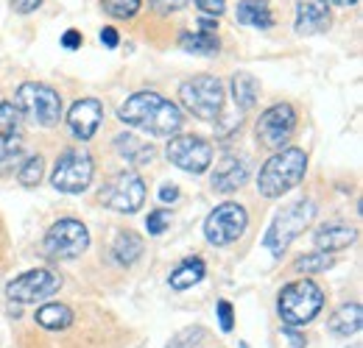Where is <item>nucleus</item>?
I'll return each mask as SVG.
<instances>
[{
    "label": "nucleus",
    "mask_w": 363,
    "mask_h": 348,
    "mask_svg": "<svg viewBox=\"0 0 363 348\" xmlns=\"http://www.w3.org/2000/svg\"><path fill=\"white\" fill-rule=\"evenodd\" d=\"M118 117L121 123L145 131L151 137H174L182 129L179 106L151 89H143L126 98V103H121L118 109Z\"/></svg>",
    "instance_id": "nucleus-1"
},
{
    "label": "nucleus",
    "mask_w": 363,
    "mask_h": 348,
    "mask_svg": "<svg viewBox=\"0 0 363 348\" xmlns=\"http://www.w3.org/2000/svg\"><path fill=\"white\" fill-rule=\"evenodd\" d=\"M305 170H308V153L302 148H279L257 175V192L263 198H282L285 192L299 187Z\"/></svg>",
    "instance_id": "nucleus-2"
},
{
    "label": "nucleus",
    "mask_w": 363,
    "mask_h": 348,
    "mask_svg": "<svg viewBox=\"0 0 363 348\" xmlns=\"http://www.w3.org/2000/svg\"><path fill=\"white\" fill-rule=\"evenodd\" d=\"M324 306V293L316 282L302 279V282H291L279 290L277 298V312L282 318L285 326H305L316 318Z\"/></svg>",
    "instance_id": "nucleus-3"
},
{
    "label": "nucleus",
    "mask_w": 363,
    "mask_h": 348,
    "mask_svg": "<svg viewBox=\"0 0 363 348\" xmlns=\"http://www.w3.org/2000/svg\"><path fill=\"white\" fill-rule=\"evenodd\" d=\"M316 218V204L313 201H308V198H302V201H294V204H288L282 212H277V218L272 220V226H269V231H266V237H263V245L272 251V257H282L285 254V248L313 223Z\"/></svg>",
    "instance_id": "nucleus-4"
},
{
    "label": "nucleus",
    "mask_w": 363,
    "mask_h": 348,
    "mask_svg": "<svg viewBox=\"0 0 363 348\" xmlns=\"http://www.w3.org/2000/svg\"><path fill=\"white\" fill-rule=\"evenodd\" d=\"M14 109L34 126L43 129H53L62 117V98L56 89L48 84H37V81H26L14 95Z\"/></svg>",
    "instance_id": "nucleus-5"
},
{
    "label": "nucleus",
    "mask_w": 363,
    "mask_h": 348,
    "mask_svg": "<svg viewBox=\"0 0 363 348\" xmlns=\"http://www.w3.org/2000/svg\"><path fill=\"white\" fill-rule=\"evenodd\" d=\"M182 106L199 120H218L224 109V84L216 76H196L179 87Z\"/></svg>",
    "instance_id": "nucleus-6"
},
{
    "label": "nucleus",
    "mask_w": 363,
    "mask_h": 348,
    "mask_svg": "<svg viewBox=\"0 0 363 348\" xmlns=\"http://www.w3.org/2000/svg\"><path fill=\"white\" fill-rule=\"evenodd\" d=\"M43 248L50 260H76L90 248V231L82 220L62 218L48 228Z\"/></svg>",
    "instance_id": "nucleus-7"
},
{
    "label": "nucleus",
    "mask_w": 363,
    "mask_h": 348,
    "mask_svg": "<svg viewBox=\"0 0 363 348\" xmlns=\"http://www.w3.org/2000/svg\"><path fill=\"white\" fill-rule=\"evenodd\" d=\"M98 201L118 215H135L145 204V181L132 170H123L101 187Z\"/></svg>",
    "instance_id": "nucleus-8"
},
{
    "label": "nucleus",
    "mask_w": 363,
    "mask_h": 348,
    "mask_svg": "<svg viewBox=\"0 0 363 348\" xmlns=\"http://www.w3.org/2000/svg\"><path fill=\"white\" fill-rule=\"evenodd\" d=\"M59 290H62V276L48 267L26 270L6 284V296L17 304H40V301L53 298Z\"/></svg>",
    "instance_id": "nucleus-9"
},
{
    "label": "nucleus",
    "mask_w": 363,
    "mask_h": 348,
    "mask_svg": "<svg viewBox=\"0 0 363 348\" xmlns=\"http://www.w3.org/2000/svg\"><path fill=\"white\" fill-rule=\"evenodd\" d=\"M246 226H249L246 209H243L240 204H232V201H229V204L216 207V209L207 215V220H204V237H207V243L216 245V248L232 245V243H238V240L243 237Z\"/></svg>",
    "instance_id": "nucleus-10"
},
{
    "label": "nucleus",
    "mask_w": 363,
    "mask_h": 348,
    "mask_svg": "<svg viewBox=\"0 0 363 348\" xmlns=\"http://www.w3.org/2000/svg\"><path fill=\"white\" fill-rule=\"evenodd\" d=\"M92 173H95V165H92V156L87 151H65L53 168L50 181L59 192L79 195L90 187Z\"/></svg>",
    "instance_id": "nucleus-11"
},
{
    "label": "nucleus",
    "mask_w": 363,
    "mask_h": 348,
    "mask_svg": "<svg viewBox=\"0 0 363 348\" xmlns=\"http://www.w3.org/2000/svg\"><path fill=\"white\" fill-rule=\"evenodd\" d=\"M165 156L184 173H204L213 165V145L193 134H174L165 148Z\"/></svg>",
    "instance_id": "nucleus-12"
},
{
    "label": "nucleus",
    "mask_w": 363,
    "mask_h": 348,
    "mask_svg": "<svg viewBox=\"0 0 363 348\" xmlns=\"http://www.w3.org/2000/svg\"><path fill=\"white\" fill-rule=\"evenodd\" d=\"M296 131V109L291 103H274L257 120V142L263 148L279 151Z\"/></svg>",
    "instance_id": "nucleus-13"
},
{
    "label": "nucleus",
    "mask_w": 363,
    "mask_h": 348,
    "mask_svg": "<svg viewBox=\"0 0 363 348\" xmlns=\"http://www.w3.org/2000/svg\"><path fill=\"white\" fill-rule=\"evenodd\" d=\"M101 123H104V106H101V100H95V98L76 100V103L70 106V112H67V126H70V131H73L82 142L92 139L95 131L101 129Z\"/></svg>",
    "instance_id": "nucleus-14"
},
{
    "label": "nucleus",
    "mask_w": 363,
    "mask_h": 348,
    "mask_svg": "<svg viewBox=\"0 0 363 348\" xmlns=\"http://www.w3.org/2000/svg\"><path fill=\"white\" fill-rule=\"evenodd\" d=\"M333 14L327 0H296V34L299 37H313L330 31Z\"/></svg>",
    "instance_id": "nucleus-15"
},
{
    "label": "nucleus",
    "mask_w": 363,
    "mask_h": 348,
    "mask_svg": "<svg viewBox=\"0 0 363 348\" xmlns=\"http://www.w3.org/2000/svg\"><path fill=\"white\" fill-rule=\"evenodd\" d=\"M249 178V162L243 156H224L216 162V170H213V190L218 192H235L243 187V181Z\"/></svg>",
    "instance_id": "nucleus-16"
},
{
    "label": "nucleus",
    "mask_w": 363,
    "mask_h": 348,
    "mask_svg": "<svg viewBox=\"0 0 363 348\" xmlns=\"http://www.w3.org/2000/svg\"><path fill=\"white\" fill-rule=\"evenodd\" d=\"M355 240H358V228L355 226H344V223H327V226H321L316 234H313L316 251H324V254L344 251Z\"/></svg>",
    "instance_id": "nucleus-17"
},
{
    "label": "nucleus",
    "mask_w": 363,
    "mask_h": 348,
    "mask_svg": "<svg viewBox=\"0 0 363 348\" xmlns=\"http://www.w3.org/2000/svg\"><path fill=\"white\" fill-rule=\"evenodd\" d=\"M363 326V309L361 304H344L335 309V315L330 318V323H327V329H330V335H335V337H352V335H358Z\"/></svg>",
    "instance_id": "nucleus-18"
},
{
    "label": "nucleus",
    "mask_w": 363,
    "mask_h": 348,
    "mask_svg": "<svg viewBox=\"0 0 363 348\" xmlns=\"http://www.w3.org/2000/svg\"><path fill=\"white\" fill-rule=\"evenodd\" d=\"M235 17H238L240 25H249V28H263L266 31V28L274 25V14L269 0H240Z\"/></svg>",
    "instance_id": "nucleus-19"
},
{
    "label": "nucleus",
    "mask_w": 363,
    "mask_h": 348,
    "mask_svg": "<svg viewBox=\"0 0 363 348\" xmlns=\"http://www.w3.org/2000/svg\"><path fill=\"white\" fill-rule=\"evenodd\" d=\"M115 148H118V153L129 162V165H135V168H140V165H148L151 159H154V145H148V142H143L140 137H135V134H121L118 139H115Z\"/></svg>",
    "instance_id": "nucleus-20"
},
{
    "label": "nucleus",
    "mask_w": 363,
    "mask_h": 348,
    "mask_svg": "<svg viewBox=\"0 0 363 348\" xmlns=\"http://www.w3.org/2000/svg\"><path fill=\"white\" fill-rule=\"evenodd\" d=\"M232 98H235L238 112L255 109V103L260 98V81L252 73H235L232 76Z\"/></svg>",
    "instance_id": "nucleus-21"
},
{
    "label": "nucleus",
    "mask_w": 363,
    "mask_h": 348,
    "mask_svg": "<svg viewBox=\"0 0 363 348\" xmlns=\"http://www.w3.org/2000/svg\"><path fill=\"white\" fill-rule=\"evenodd\" d=\"M143 237L135 234V231H121L115 237V245H112V254H115V262L123 265V267H132L140 257H143Z\"/></svg>",
    "instance_id": "nucleus-22"
},
{
    "label": "nucleus",
    "mask_w": 363,
    "mask_h": 348,
    "mask_svg": "<svg viewBox=\"0 0 363 348\" xmlns=\"http://www.w3.org/2000/svg\"><path fill=\"white\" fill-rule=\"evenodd\" d=\"M204 273H207V265H204V260L193 257V260H184L179 267L171 273L168 284H171L174 290H190L193 284H199V282L204 279Z\"/></svg>",
    "instance_id": "nucleus-23"
},
{
    "label": "nucleus",
    "mask_w": 363,
    "mask_h": 348,
    "mask_svg": "<svg viewBox=\"0 0 363 348\" xmlns=\"http://www.w3.org/2000/svg\"><path fill=\"white\" fill-rule=\"evenodd\" d=\"M73 320H76V315L67 304H45L37 309V323L50 332H62V329L73 326Z\"/></svg>",
    "instance_id": "nucleus-24"
},
{
    "label": "nucleus",
    "mask_w": 363,
    "mask_h": 348,
    "mask_svg": "<svg viewBox=\"0 0 363 348\" xmlns=\"http://www.w3.org/2000/svg\"><path fill=\"white\" fill-rule=\"evenodd\" d=\"M179 45H182V50L196 53V56H216V53H218V37H216V34H207V31L182 34Z\"/></svg>",
    "instance_id": "nucleus-25"
},
{
    "label": "nucleus",
    "mask_w": 363,
    "mask_h": 348,
    "mask_svg": "<svg viewBox=\"0 0 363 348\" xmlns=\"http://www.w3.org/2000/svg\"><path fill=\"white\" fill-rule=\"evenodd\" d=\"M333 267V257L324 254V251H313V254H305L294 262V270L296 273H324Z\"/></svg>",
    "instance_id": "nucleus-26"
},
{
    "label": "nucleus",
    "mask_w": 363,
    "mask_h": 348,
    "mask_svg": "<svg viewBox=\"0 0 363 348\" xmlns=\"http://www.w3.org/2000/svg\"><path fill=\"white\" fill-rule=\"evenodd\" d=\"M45 173V162H43V156H28L26 162H23V168H20V184L23 187H37L40 184V178Z\"/></svg>",
    "instance_id": "nucleus-27"
},
{
    "label": "nucleus",
    "mask_w": 363,
    "mask_h": 348,
    "mask_svg": "<svg viewBox=\"0 0 363 348\" xmlns=\"http://www.w3.org/2000/svg\"><path fill=\"white\" fill-rule=\"evenodd\" d=\"M101 6H104V11H106L109 17L129 20V17H135L137 11H140L143 0H101Z\"/></svg>",
    "instance_id": "nucleus-28"
},
{
    "label": "nucleus",
    "mask_w": 363,
    "mask_h": 348,
    "mask_svg": "<svg viewBox=\"0 0 363 348\" xmlns=\"http://www.w3.org/2000/svg\"><path fill=\"white\" fill-rule=\"evenodd\" d=\"M204 337H207V332L201 326H187V329H182L177 337H171V343L165 348H199L204 343Z\"/></svg>",
    "instance_id": "nucleus-29"
},
{
    "label": "nucleus",
    "mask_w": 363,
    "mask_h": 348,
    "mask_svg": "<svg viewBox=\"0 0 363 348\" xmlns=\"http://www.w3.org/2000/svg\"><path fill=\"white\" fill-rule=\"evenodd\" d=\"M20 129V112L14 109V103H0V134H17Z\"/></svg>",
    "instance_id": "nucleus-30"
},
{
    "label": "nucleus",
    "mask_w": 363,
    "mask_h": 348,
    "mask_svg": "<svg viewBox=\"0 0 363 348\" xmlns=\"http://www.w3.org/2000/svg\"><path fill=\"white\" fill-rule=\"evenodd\" d=\"M23 151V137L20 134H0V162H9L20 156Z\"/></svg>",
    "instance_id": "nucleus-31"
},
{
    "label": "nucleus",
    "mask_w": 363,
    "mask_h": 348,
    "mask_svg": "<svg viewBox=\"0 0 363 348\" xmlns=\"http://www.w3.org/2000/svg\"><path fill=\"white\" fill-rule=\"evenodd\" d=\"M171 226V212L168 209H157V212H151L148 220H145V228H148V234H162L165 228Z\"/></svg>",
    "instance_id": "nucleus-32"
},
{
    "label": "nucleus",
    "mask_w": 363,
    "mask_h": 348,
    "mask_svg": "<svg viewBox=\"0 0 363 348\" xmlns=\"http://www.w3.org/2000/svg\"><path fill=\"white\" fill-rule=\"evenodd\" d=\"M148 6L157 14H174V11H182L187 6V0H148Z\"/></svg>",
    "instance_id": "nucleus-33"
},
{
    "label": "nucleus",
    "mask_w": 363,
    "mask_h": 348,
    "mask_svg": "<svg viewBox=\"0 0 363 348\" xmlns=\"http://www.w3.org/2000/svg\"><path fill=\"white\" fill-rule=\"evenodd\" d=\"M196 6H199L204 14H210V17H221L224 8H227V0H196Z\"/></svg>",
    "instance_id": "nucleus-34"
},
{
    "label": "nucleus",
    "mask_w": 363,
    "mask_h": 348,
    "mask_svg": "<svg viewBox=\"0 0 363 348\" xmlns=\"http://www.w3.org/2000/svg\"><path fill=\"white\" fill-rule=\"evenodd\" d=\"M218 320H221V329H224V332H232V326H235V312H232V304H229V301H218Z\"/></svg>",
    "instance_id": "nucleus-35"
},
{
    "label": "nucleus",
    "mask_w": 363,
    "mask_h": 348,
    "mask_svg": "<svg viewBox=\"0 0 363 348\" xmlns=\"http://www.w3.org/2000/svg\"><path fill=\"white\" fill-rule=\"evenodd\" d=\"M43 6V0H11V8L17 11V14H31V11H37Z\"/></svg>",
    "instance_id": "nucleus-36"
},
{
    "label": "nucleus",
    "mask_w": 363,
    "mask_h": 348,
    "mask_svg": "<svg viewBox=\"0 0 363 348\" xmlns=\"http://www.w3.org/2000/svg\"><path fill=\"white\" fill-rule=\"evenodd\" d=\"M177 198H179V187L177 184H162L160 187V201L162 204H174Z\"/></svg>",
    "instance_id": "nucleus-37"
},
{
    "label": "nucleus",
    "mask_w": 363,
    "mask_h": 348,
    "mask_svg": "<svg viewBox=\"0 0 363 348\" xmlns=\"http://www.w3.org/2000/svg\"><path fill=\"white\" fill-rule=\"evenodd\" d=\"M282 335L288 337V343H291V348H305V346H308V343H305V337H302V335L296 332V326H288V329H285Z\"/></svg>",
    "instance_id": "nucleus-38"
},
{
    "label": "nucleus",
    "mask_w": 363,
    "mask_h": 348,
    "mask_svg": "<svg viewBox=\"0 0 363 348\" xmlns=\"http://www.w3.org/2000/svg\"><path fill=\"white\" fill-rule=\"evenodd\" d=\"M82 34L79 31H65V37H62V45L67 47V50H76V47H82Z\"/></svg>",
    "instance_id": "nucleus-39"
},
{
    "label": "nucleus",
    "mask_w": 363,
    "mask_h": 348,
    "mask_svg": "<svg viewBox=\"0 0 363 348\" xmlns=\"http://www.w3.org/2000/svg\"><path fill=\"white\" fill-rule=\"evenodd\" d=\"M101 42L106 45V47H118L121 37H118V31H115V28H104V31H101Z\"/></svg>",
    "instance_id": "nucleus-40"
},
{
    "label": "nucleus",
    "mask_w": 363,
    "mask_h": 348,
    "mask_svg": "<svg viewBox=\"0 0 363 348\" xmlns=\"http://www.w3.org/2000/svg\"><path fill=\"white\" fill-rule=\"evenodd\" d=\"M216 28H218V20H216V17H199V31L216 34Z\"/></svg>",
    "instance_id": "nucleus-41"
},
{
    "label": "nucleus",
    "mask_w": 363,
    "mask_h": 348,
    "mask_svg": "<svg viewBox=\"0 0 363 348\" xmlns=\"http://www.w3.org/2000/svg\"><path fill=\"white\" fill-rule=\"evenodd\" d=\"M327 3H335V6H355L358 0H327Z\"/></svg>",
    "instance_id": "nucleus-42"
},
{
    "label": "nucleus",
    "mask_w": 363,
    "mask_h": 348,
    "mask_svg": "<svg viewBox=\"0 0 363 348\" xmlns=\"http://www.w3.org/2000/svg\"><path fill=\"white\" fill-rule=\"evenodd\" d=\"M350 348H361V343H355V346H350Z\"/></svg>",
    "instance_id": "nucleus-43"
}]
</instances>
